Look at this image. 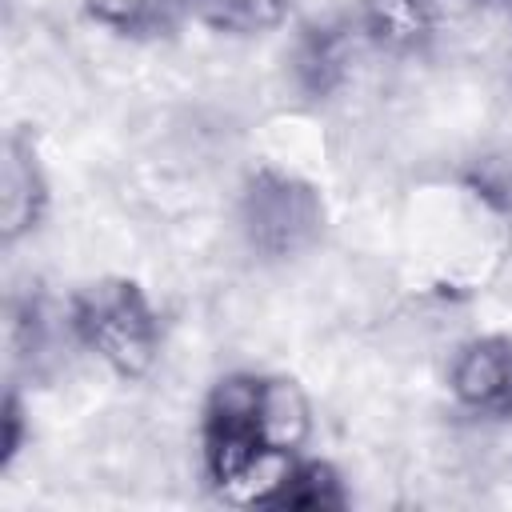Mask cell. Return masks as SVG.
<instances>
[{"label": "cell", "mask_w": 512, "mask_h": 512, "mask_svg": "<svg viewBox=\"0 0 512 512\" xmlns=\"http://www.w3.org/2000/svg\"><path fill=\"white\" fill-rule=\"evenodd\" d=\"M308 400L296 380L228 372L212 384L200 412V456L208 484L248 504L252 476L268 460H292L308 440Z\"/></svg>", "instance_id": "cell-1"}, {"label": "cell", "mask_w": 512, "mask_h": 512, "mask_svg": "<svg viewBox=\"0 0 512 512\" xmlns=\"http://www.w3.org/2000/svg\"><path fill=\"white\" fill-rule=\"evenodd\" d=\"M68 328L124 380L144 376L156 364L164 340L160 312L152 308L148 292L128 276H100L76 288L68 300Z\"/></svg>", "instance_id": "cell-2"}, {"label": "cell", "mask_w": 512, "mask_h": 512, "mask_svg": "<svg viewBox=\"0 0 512 512\" xmlns=\"http://www.w3.org/2000/svg\"><path fill=\"white\" fill-rule=\"evenodd\" d=\"M236 220L244 244L260 260H292L320 240L324 200L312 180L276 164H260L240 184Z\"/></svg>", "instance_id": "cell-3"}, {"label": "cell", "mask_w": 512, "mask_h": 512, "mask_svg": "<svg viewBox=\"0 0 512 512\" xmlns=\"http://www.w3.org/2000/svg\"><path fill=\"white\" fill-rule=\"evenodd\" d=\"M448 392L480 420H512V336L488 332L464 340L448 364Z\"/></svg>", "instance_id": "cell-4"}, {"label": "cell", "mask_w": 512, "mask_h": 512, "mask_svg": "<svg viewBox=\"0 0 512 512\" xmlns=\"http://www.w3.org/2000/svg\"><path fill=\"white\" fill-rule=\"evenodd\" d=\"M0 240L12 248L20 236L36 232L48 212V176L36 152L32 132L12 128L4 136V172H0Z\"/></svg>", "instance_id": "cell-5"}, {"label": "cell", "mask_w": 512, "mask_h": 512, "mask_svg": "<svg viewBox=\"0 0 512 512\" xmlns=\"http://www.w3.org/2000/svg\"><path fill=\"white\" fill-rule=\"evenodd\" d=\"M352 28L344 20H312L300 28L296 44H292V80L308 100H324L332 96L344 80H348V64H352Z\"/></svg>", "instance_id": "cell-6"}, {"label": "cell", "mask_w": 512, "mask_h": 512, "mask_svg": "<svg viewBox=\"0 0 512 512\" xmlns=\"http://www.w3.org/2000/svg\"><path fill=\"white\" fill-rule=\"evenodd\" d=\"M348 488L344 476L328 460L312 456H292L256 496V508H284V512H340L348 508Z\"/></svg>", "instance_id": "cell-7"}, {"label": "cell", "mask_w": 512, "mask_h": 512, "mask_svg": "<svg viewBox=\"0 0 512 512\" xmlns=\"http://www.w3.org/2000/svg\"><path fill=\"white\" fill-rule=\"evenodd\" d=\"M356 32L392 56L424 52L436 32V4L432 0H356L352 16Z\"/></svg>", "instance_id": "cell-8"}, {"label": "cell", "mask_w": 512, "mask_h": 512, "mask_svg": "<svg viewBox=\"0 0 512 512\" xmlns=\"http://www.w3.org/2000/svg\"><path fill=\"white\" fill-rule=\"evenodd\" d=\"M184 8L188 0H84V12L100 28L128 36V40L168 36Z\"/></svg>", "instance_id": "cell-9"}, {"label": "cell", "mask_w": 512, "mask_h": 512, "mask_svg": "<svg viewBox=\"0 0 512 512\" xmlns=\"http://www.w3.org/2000/svg\"><path fill=\"white\" fill-rule=\"evenodd\" d=\"M188 12L220 36H260L288 16V0H188Z\"/></svg>", "instance_id": "cell-10"}, {"label": "cell", "mask_w": 512, "mask_h": 512, "mask_svg": "<svg viewBox=\"0 0 512 512\" xmlns=\"http://www.w3.org/2000/svg\"><path fill=\"white\" fill-rule=\"evenodd\" d=\"M24 436H28V420H24V400L16 388L4 392V404H0V472H8L24 448Z\"/></svg>", "instance_id": "cell-11"}, {"label": "cell", "mask_w": 512, "mask_h": 512, "mask_svg": "<svg viewBox=\"0 0 512 512\" xmlns=\"http://www.w3.org/2000/svg\"><path fill=\"white\" fill-rule=\"evenodd\" d=\"M468 4H500V0H468Z\"/></svg>", "instance_id": "cell-12"}]
</instances>
